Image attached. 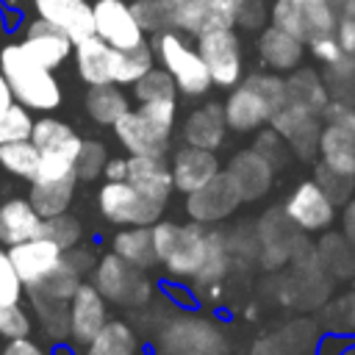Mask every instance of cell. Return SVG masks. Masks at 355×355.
<instances>
[{
	"label": "cell",
	"instance_id": "obj_49",
	"mask_svg": "<svg viewBox=\"0 0 355 355\" xmlns=\"http://www.w3.org/2000/svg\"><path fill=\"white\" fill-rule=\"evenodd\" d=\"M31 333H33V319L22 308V302H0V336L8 341Z\"/></svg>",
	"mask_w": 355,
	"mask_h": 355
},
{
	"label": "cell",
	"instance_id": "obj_9",
	"mask_svg": "<svg viewBox=\"0 0 355 355\" xmlns=\"http://www.w3.org/2000/svg\"><path fill=\"white\" fill-rule=\"evenodd\" d=\"M241 205V194L233 183V178L219 169L205 186L194 189L186 194V202H183V211L191 222H200V225H219L225 222L227 216H233V211Z\"/></svg>",
	"mask_w": 355,
	"mask_h": 355
},
{
	"label": "cell",
	"instance_id": "obj_39",
	"mask_svg": "<svg viewBox=\"0 0 355 355\" xmlns=\"http://www.w3.org/2000/svg\"><path fill=\"white\" fill-rule=\"evenodd\" d=\"M39 161H42V153L31 139L0 144V166L6 172H11L14 178H22L31 183L39 172Z\"/></svg>",
	"mask_w": 355,
	"mask_h": 355
},
{
	"label": "cell",
	"instance_id": "obj_15",
	"mask_svg": "<svg viewBox=\"0 0 355 355\" xmlns=\"http://www.w3.org/2000/svg\"><path fill=\"white\" fill-rule=\"evenodd\" d=\"M283 211L291 216V222L300 230L316 233V230H327L333 225L336 216V205L330 202V197L319 189L316 180H302L283 202Z\"/></svg>",
	"mask_w": 355,
	"mask_h": 355
},
{
	"label": "cell",
	"instance_id": "obj_51",
	"mask_svg": "<svg viewBox=\"0 0 355 355\" xmlns=\"http://www.w3.org/2000/svg\"><path fill=\"white\" fill-rule=\"evenodd\" d=\"M61 258L80 275V277H89L92 275V269H94V263H97V258H94V252L89 250V247H83V244H75V247H69V250H64L61 252Z\"/></svg>",
	"mask_w": 355,
	"mask_h": 355
},
{
	"label": "cell",
	"instance_id": "obj_48",
	"mask_svg": "<svg viewBox=\"0 0 355 355\" xmlns=\"http://www.w3.org/2000/svg\"><path fill=\"white\" fill-rule=\"evenodd\" d=\"M252 150H255L261 158H266V161L272 164V169H275V172H277V169H283V166L288 164V155H291V147L286 144V139H283L272 125L255 136Z\"/></svg>",
	"mask_w": 355,
	"mask_h": 355
},
{
	"label": "cell",
	"instance_id": "obj_16",
	"mask_svg": "<svg viewBox=\"0 0 355 355\" xmlns=\"http://www.w3.org/2000/svg\"><path fill=\"white\" fill-rule=\"evenodd\" d=\"M105 322H108V300L100 294L94 283L83 280L69 300V338L78 347H86Z\"/></svg>",
	"mask_w": 355,
	"mask_h": 355
},
{
	"label": "cell",
	"instance_id": "obj_33",
	"mask_svg": "<svg viewBox=\"0 0 355 355\" xmlns=\"http://www.w3.org/2000/svg\"><path fill=\"white\" fill-rule=\"evenodd\" d=\"M319 153H322V164H327L330 169L355 175V136L338 122H327L322 128Z\"/></svg>",
	"mask_w": 355,
	"mask_h": 355
},
{
	"label": "cell",
	"instance_id": "obj_38",
	"mask_svg": "<svg viewBox=\"0 0 355 355\" xmlns=\"http://www.w3.org/2000/svg\"><path fill=\"white\" fill-rule=\"evenodd\" d=\"M319 261L327 269L330 277H352L355 275V247L347 241V236L341 233H327L319 244H316Z\"/></svg>",
	"mask_w": 355,
	"mask_h": 355
},
{
	"label": "cell",
	"instance_id": "obj_53",
	"mask_svg": "<svg viewBox=\"0 0 355 355\" xmlns=\"http://www.w3.org/2000/svg\"><path fill=\"white\" fill-rule=\"evenodd\" d=\"M263 22H266V8H263V3H261V0H244L241 8H239L236 25H241V28H247V31H261Z\"/></svg>",
	"mask_w": 355,
	"mask_h": 355
},
{
	"label": "cell",
	"instance_id": "obj_12",
	"mask_svg": "<svg viewBox=\"0 0 355 355\" xmlns=\"http://www.w3.org/2000/svg\"><path fill=\"white\" fill-rule=\"evenodd\" d=\"M269 125L286 139L291 153L302 161H311L319 153V136H322V116L313 111H305L286 100L283 108H277L269 119Z\"/></svg>",
	"mask_w": 355,
	"mask_h": 355
},
{
	"label": "cell",
	"instance_id": "obj_41",
	"mask_svg": "<svg viewBox=\"0 0 355 355\" xmlns=\"http://www.w3.org/2000/svg\"><path fill=\"white\" fill-rule=\"evenodd\" d=\"M36 319L50 341H67L69 338V302H55V300H42L31 297Z\"/></svg>",
	"mask_w": 355,
	"mask_h": 355
},
{
	"label": "cell",
	"instance_id": "obj_35",
	"mask_svg": "<svg viewBox=\"0 0 355 355\" xmlns=\"http://www.w3.org/2000/svg\"><path fill=\"white\" fill-rule=\"evenodd\" d=\"M128 108L130 103L119 89V83H100V86H89L86 92V114L92 116V122L103 128H111Z\"/></svg>",
	"mask_w": 355,
	"mask_h": 355
},
{
	"label": "cell",
	"instance_id": "obj_40",
	"mask_svg": "<svg viewBox=\"0 0 355 355\" xmlns=\"http://www.w3.org/2000/svg\"><path fill=\"white\" fill-rule=\"evenodd\" d=\"M155 67V53L147 42L128 47V50H116L114 58V83L119 86H133L144 72H150Z\"/></svg>",
	"mask_w": 355,
	"mask_h": 355
},
{
	"label": "cell",
	"instance_id": "obj_36",
	"mask_svg": "<svg viewBox=\"0 0 355 355\" xmlns=\"http://www.w3.org/2000/svg\"><path fill=\"white\" fill-rule=\"evenodd\" d=\"M83 349V355H136L139 338L125 319H108Z\"/></svg>",
	"mask_w": 355,
	"mask_h": 355
},
{
	"label": "cell",
	"instance_id": "obj_2",
	"mask_svg": "<svg viewBox=\"0 0 355 355\" xmlns=\"http://www.w3.org/2000/svg\"><path fill=\"white\" fill-rule=\"evenodd\" d=\"M0 69L11 86L14 103L25 105L28 111H55L64 100L61 94V83L55 80L53 69L42 67L39 61H33L25 47L19 42L3 44L0 50Z\"/></svg>",
	"mask_w": 355,
	"mask_h": 355
},
{
	"label": "cell",
	"instance_id": "obj_14",
	"mask_svg": "<svg viewBox=\"0 0 355 355\" xmlns=\"http://www.w3.org/2000/svg\"><path fill=\"white\" fill-rule=\"evenodd\" d=\"M111 128L128 155H166L169 153L172 133L158 128L139 108H128Z\"/></svg>",
	"mask_w": 355,
	"mask_h": 355
},
{
	"label": "cell",
	"instance_id": "obj_10",
	"mask_svg": "<svg viewBox=\"0 0 355 355\" xmlns=\"http://www.w3.org/2000/svg\"><path fill=\"white\" fill-rule=\"evenodd\" d=\"M161 355H227L222 330L205 319H175L158 338Z\"/></svg>",
	"mask_w": 355,
	"mask_h": 355
},
{
	"label": "cell",
	"instance_id": "obj_57",
	"mask_svg": "<svg viewBox=\"0 0 355 355\" xmlns=\"http://www.w3.org/2000/svg\"><path fill=\"white\" fill-rule=\"evenodd\" d=\"M103 178L105 180H125L128 178V158L122 155H108L105 166H103Z\"/></svg>",
	"mask_w": 355,
	"mask_h": 355
},
{
	"label": "cell",
	"instance_id": "obj_18",
	"mask_svg": "<svg viewBox=\"0 0 355 355\" xmlns=\"http://www.w3.org/2000/svg\"><path fill=\"white\" fill-rule=\"evenodd\" d=\"M169 169H172V186L180 194H189L200 186H205L222 166L214 150H202V147H191L183 144L169 155Z\"/></svg>",
	"mask_w": 355,
	"mask_h": 355
},
{
	"label": "cell",
	"instance_id": "obj_19",
	"mask_svg": "<svg viewBox=\"0 0 355 355\" xmlns=\"http://www.w3.org/2000/svg\"><path fill=\"white\" fill-rule=\"evenodd\" d=\"M225 172L233 178V183H236V189H239V194H241V202H255V200H261V197L272 189V180H275L272 164H269L266 158H261L252 147H250V150H239V153L227 161Z\"/></svg>",
	"mask_w": 355,
	"mask_h": 355
},
{
	"label": "cell",
	"instance_id": "obj_22",
	"mask_svg": "<svg viewBox=\"0 0 355 355\" xmlns=\"http://www.w3.org/2000/svg\"><path fill=\"white\" fill-rule=\"evenodd\" d=\"M72 55H75L78 78H80L86 86L114 83V58H116V47H111L108 42H103L97 33H94V36H86V39H80V42H75Z\"/></svg>",
	"mask_w": 355,
	"mask_h": 355
},
{
	"label": "cell",
	"instance_id": "obj_45",
	"mask_svg": "<svg viewBox=\"0 0 355 355\" xmlns=\"http://www.w3.org/2000/svg\"><path fill=\"white\" fill-rule=\"evenodd\" d=\"M108 161V150L100 139H83L80 150L75 155V175L83 183H92L97 178H103V166Z\"/></svg>",
	"mask_w": 355,
	"mask_h": 355
},
{
	"label": "cell",
	"instance_id": "obj_52",
	"mask_svg": "<svg viewBox=\"0 0 355 355\" xmlns=\"http://www.w3.org/2000/svg\"><path fill=\"white\" fill-rule=\"evenodd\" d=\"M308 44H311L313 58H316V61H322L324 67H327V64H333V61H338L341 55H347V53L341 50V44H338L336 33H333V36H319V39H311Z\"/></svg>",
	"mask_w": 355,
	"mask_h": 355
},
{
	"label": "cell",
	"instance_id": "obj_13",
	"mask_svg": "<svg viewBox=\"0 0 355 355\" xmlns=\"http://www.w3.org/2000/svg\"><path fill=\"white\" fill-rule=\"evenodd\" d=\"M92 14H94V33L108 42L116 50H128L136 47L141 42H147L139 19L133 17V8L125 0H97L92 3Z\"/></svg>",
	"mask_w": 355,
	"mask_h": 355
},
{
	"label": "cell",
	"instance_id": "obj_5",
	"mask_svg": "<svg viewBox=\"0 0 355 355\" xmlns=\"http://www.w3.org/2000/svg\"><path fill=\"white\" fill-rule=\"evenodd\" d=\"M344 11L347 0H275L269 17L272 25L308 44L311 39L333 36Z\"/></svg>",
	"mask_w": 355,
	"mask_h": 355
},
{
	"label": "cell",
	"instance_id": "obj_6",
	"mask_svg": "<svg viewBox=\"0 0 355 355\" xmlns=\"http://www.w3.org/2000/svg\"><path fill=\"white\" fill-rule=\"evenodd\" d=\"M92 283L100 288V294L122 308H144L153 300V280L147 269L128 263L116 252H105L97 258L92 269Z\"/></svg>",
	"mask_w": 355,
	"mask_h": 355
},
{
	"label": "cell",
	"instance_id": "obj_3",
	"mask_svg": "<svg viewBox=\"0 0 355 355\" xmlns=\"http://www.w3.org/2000/svg\"><path fill=\"white\" fill-rule=\"evenodd\" d=\"M153 230V244L158 255V266L169 277L178 280H194V275L202 266L205 258V244H208V225L200 222H172V219H158L150 225Z\"/></svg>",
	"mask_w": 355,
	"mask_h": 355
},
{
	"label": "cell",
	"instance_id": "obj_1",
	"mask_svg": "<svg viewBox=\"0 0 355 355\" xmlns=\"http://www.w3.org/2000/svg\"><path fill=\"white\" fill-rule=\"evenodd\" d=\"M286 78L275 72H252L233 86L225 100V122L236 133L261 130L277 108L286 105Z\"/></svg>",
	"mask_w": 355,
	"mask_h": 355
},
{
	"label": "cell",
	"instance_id": "obj_23",
	"mask_svg": "<svg viewBox=\"0 0 355 355\" xmlns=\"http://www.w3.org/2000/svg\"><path fill=\"white\" fill-rule=\"evenodd\" d=\"M225 133H227V122H225L222 103H202V105H197L194 111H189V116L183 119V128H180L183 144L202 147V150L222 147Z\"/></svg>",
	"mask_w": 355,
	"mask_h": 355
},
{
	"label": "cell",
	"instance_id": "obj_32",
	"mask_svg": "<svg viewBox=\"0 0 355 355\" xmlns=\"http://www.w3.org/2000/svg\"><path fill=\"white\" fill-rule=\"evenodd\" d=\"M286 97H288V103H294L305 111H313L319 116H322L324 105L330 103L324 78L316 69H308V67L291 69V75L286 78Z\"/></svg>",
	"mask_w": 355,
	"mask_h": 355
},
{
	"label": "cell",
	"instance_id": "obj_44",
	"mask_svg": "<svg viewBox=\"0 0 355 355\" xmlns=\"http://www.w3.org/2000/svg\"><path fill=\"white\" fill-rule=\"evenodd\" d=\"M42 236L50 239L53 244H58L61 250H69V247L80 244V239H83V225H80V219H78L75 214L64 211V214H58V216L42 219Z\"/></svg>",
	"mask_w": 355,
	"mask_h": 355
},
{
	"label": "cell",
	"instance_id": "obj_7",
	"mask_svg": "<svg viewBox=\"0 0 355 355\" xmlns=\"http://www.w3.org/2000/svg\"><path fill=\"white\" fill-rule=\"evenodd\" d=\"M97 208L105 222H111L116 227H128V225L158 222L164 216L166 202L141 194L128 180H103V186L97 191Z\"/></svg>",
	"mask_w": 355,
	"mask_h": 355
},
{
	"label": "cell",
	"instance_id": "obj_47",
	"mask_svg": "<svg viewBox=\"0 0 355 355\" xmlns=\"http://www.w3.org/2000/svg\"><path fill=\"white\" fill-rule=\"evenodd\" d=\"M31 128H33V116L25 105L11 103L8 108H0V144L31 139Z\"/></svg>",
	"mask_w": 355,
	"mask_h": 355
},
{
	"label": "cell",
	"instance_id": "obj_58",
	"mask_svg": "<svg viewBox=\"0 0 355 355\" xmlns=\"http://www.w3.org/2000/svg\"><path fill=\"white\" fill-rule=\"evenodd\" d=\"M344 236L347 241L355 247V200H349L344 205Z\"/></svg>",
	"mask_w": 355,
	"mask_h": 355
},
{
	"label": "cell",
	"instance_id": "obj_29",
	"mask_svg": "<svg viewBox=\"0 0 355 355\" xmlns=\"http://www.w3.org/2000/svg\"><path fill=\"white\" fill-rule=\"evenodd\" d=\"M78 183H80V180H78L75 172H69V175H64V178H55V180H31L28 200H31V205L36 208V214H39L42 219L58 216V214L69 211Z\"/></svg>",
	"mask_w": 355,
	"mask_h": 355
},
{
	"label": "cell",
	"instance_id": "obj_28",
	"mask_svg": "<svg viewBox=\"0 0 355 355\" xmlns=\"http://www.w3.org/2000/svg\"><path fill=\"white\" fill-rule=\"evenodd\" d=\"M31 141L39 147L42 155H64V158L75 161L83 139L75 133L72 125H67L55 116H42V119H33Z\"/></svg>",
	"mask_w": 355,
	"mask_h": 355
},
{
	"label": "cell",
	"instance_id": "obj_25",
	"mask_svg": "<svg viewBox=\"0 0 355 355\" xmlns=\"http://www.w3.org/2000/svg\"><path fill=\"white\" fill-rule=\"evenodd\" d=\"M36 17L64 28L72 42L94 36V14L89 0H33Z\"/></svg>",
	"mask_w": 355,
	"mask_h": 355
},
{
	"label": "cell",
	"instance_id": "obj_43",
	"mask_svg": "<svg viewBox=\"0 0 355 355\" xmlns=\"http://www.w3.org/2000/svg\"><path fill=\"white\" fill-rule=\"evenodd\" d=\"M133 97L136 103H150V100H172L178 97V86L172 75L164 67H153L133 83Z\"/></svg>",
	"mask_w": 355,
	"mask_h": 355
},
{
	"label": "cell",
	"instance_id": "obj_4",
	"mask_svg": "<svg viewBox=\"0 0 355 355\" xmlns=\"http://www.w3.org/2000/svg\"><path fill=\"white\" fill-rule=\"evenodd\" d=\"M153 53L161 61V67L172 75L175 86L186 97H202L214 83L208 75V67L197 47L189 44V39L180 31H164L153 36Z\"/></svg>",
	"mask_w": 355,
	"mask_h": 355
},
{
	"label": "cell",
	"instance_id": "obj_31",
	"mask_svg": "<svg viewBox=\"0 0 355 355\" xmlns=\"http://www.w3.org/2000/svg\"><path fill=\"white\" fill-rule=\"evenodd\" d=\"M233 266V252H230V241L227 233L219 230L216 225H208V244H205V258L200 272L194 275V286L200 288H214L216 283H222L227 277Z\"/></svg>",
	"mask_w": 355,
	"mask_h": 355
},
{
	"label": "cell",
	"instance_id": "obj_50",
	"mask_svg": "<svg viewBox=\"0 0 355 355\" xmlns=\"http://www.w3.org/2000/svg\"><path fill=\"white\" fill-rule=\"evenodd\" d=\"M22 294H25V286L17 275L8 247L0 244V302H22Z\"/></svg>",
	"mask_w": 355,
	"mask_h": 355
},
{
	"label": "cell",
	"instance_id": "obj_20",
	"mask_svg": "<svg viewBox=\"0 0 355 355\" xmlns=\"http://www.w3.org/2000/svg\"><path fill=\"white\" fill-rule=\"evenodd\" d=\"M61 252L64 250L58 244H53L50 239H44V236H36V239H28V241H19V244L8 247V255L17 266V275H19L25 288L39 283L61 261Z\"/></svg>",
	"mask_w": 355,
	"mask_h": 355
},
{
	"label": "cell",
	"instance_id": "obj_59",
	"mask_svg": "<svg viewBox=\"0 0 355 355\" xmlns=\"http://www.w3.org/2000/svg\"><path fill=\"white\" fill-rule=\"evenodd\" d=\"M11 103H14V94H11V86H8V80L0 69V108H8Z\"/></svg>",
	"mask_w": 355,
	"mask_h": 355
},
{
	"label": "cell",
	"instance_id": "obj_60",
	"mask_svg": "<svg viewBox=\"0 0 355 355\" xmlns=\"http://www.w3.org/2000/svg\"><path fill=\"white\" fill-rule=\"evenodd\" d=\"M344 14H349V17H355V0H347V11Z\"/></svg>",
	"mask_w": 355,
	"mask_h": 355
},
{
	"label": "cell",
	"instance_id": "obj_42",
	"mask_svg": "<svg viewBox=\"0 0 355 355\" xmlns=\"http://www.w3.org/2000/svg\"><path fill=\"white\" fill-rule=\"evenodd\" d=\"M330 100L338 103H355V55H341L338 61L327 64V72L322 75Z\"/></svg>",
	"mask_w": 355,
	"mask_h": 355
},
{
	"label": "cell",
	"instance_id": "obj_61",
	"mask_svg": "<svg viewBox=\"0 0 355 355\" xmlns=\"http://www.w3.org/2000/svg\"><path fill=\"white\" fill-rule=\"evenodd\" d=\"M133 3H141V0H133Z\"/></svg>",
	"mask_w": 355,
	"mask_h": 355
},
{
	"label": "cell",
	"instance_id": "obj_21",
	"mask_svg": "<svg viewBox=\"0 0 355 355\" xmlns=\"http://www.w3.org/2000/svg\"><path fill=\"white\" fill-rule=\"evenodd\" d=\"M133 189L141 194L169 202L175 186H172V169L166 155H128V178Z\"/></svg>",
	"mask_w": 355,
	"mask_h": 355
},
{
	"label": "cell",
	"instance_id": "obj_27",
	"mask_svg": "<svg viewBox=\"0 0 355 355\" xmlns=\"http://www.w3.org/2000/svg\"><path fill=\"white\" fill-rule=\"evenodd\" d=\"M42 236V216L28 197H11L0 205V244L11 247Z\"/></svg>",
	"mask_w": 355,
	"mask_h": 355
},
{
	"label": "cell",
	"instance_id": "obj_11",
	"mask_svg": "<svg viewBox=\"0 0 355 355\" xmlns=\"http://www.w3.org/2000/svg\"><path fill=\"white\" fill-rule=\"evenodd\" d=\"M255 227L261 244L258 261L263 263V269H280L283 263H288L302 239V230L291 222V216L283 208H269Z\"/></svg>",
	"mask_w": 355,
	"mask_h": 355
},
{
	"label": "cell",
	"instance_id": "obj_55",
	"mask_svg": "<svg viewBox=\"0 0 355 355\" xmlns=\"http://www.w3.org/2000/svg\"><path fill=\"white\" fill-rule=\"evenodd\" d=\"M336 39H338V44H341V50H344L347 55H355V17L344 14V17L338 19V25H336Z\"/></svg>",
	"mask_w": 355,
	"mask_h": 355
},
{
	"label": "cell",
	"instance_id": "obj_30",
	"mask_svg": "<svg viewBox=\"0 0 355 355\" xmlns=\"http://www.w3.org/2000/svg\"><path fill=\"white\" fill-rule=\"evenodd\" d=\"M111 252H116L128 263L141 266L147 272L158 266V255H155L150 225H128V227H119L111 236Z\"/></svg>",
	"mask_w": 355,
	"mask_h": 355
},
{
	"label": "cell",
	"instance_id": "obj_46",
	"mask_svg": "<svg viewBox=\"0 0 355 355\" xmlns=\"http://www.w3.org/2000/svg\"><path fill=\"white\" fill-rule=\"evenodd\" d=\"M316 183H319V189L330 197V202L333 205H347L349 202V197H352V189H355V175H344V172H336V169H330L327 164H316V178H313Z\"/></svg>",
	"mask_w": 355,
	"mask_h": 355
},
{
	"label": "cell",
	"instance_id": "obj_17",
	"mask_svg": "<svg viewBox=\"0 0 355 355\" xmlns=\"http://www.w3.org/2000/svg\"><path fill=\"white\" fill-rule=\"evenodd\" d=\"M19 44L25 47V53L33 61H39L47 69L61 67L72 55V47H75V42L69 39V33L64 28H58V25L42 19V17H36L33 22L25 25V33H22Z\"/></svg>",
	"mask_w": 355,
	"mask_h": 355
},
{
	"label": "cell",
	"instance_id": "obj_56",
	"mask_svg": "<svg viewBox=\"0 0 355 355\" xmlns=\"http://www.w3.org/2000/svg\"><path fill=\"white\" fill-rule=\"evenodd\" d=\"M0 355H47V352L31 336H22V338H8V344L0 349Z\"/></svg>",
	"mask_w": 355,
	"mask_h": 355
},
{
	"label": "cell",
	"instance_id": "obj_54",
	"mask_svg": "<svg viewBox=\"0 0 355 355\" xmlns=\"http://www.w3.org/2000/svg\"><path fill=\"white\" fill-rule=\"evenodd\" d=\"M322 116H324L327 122H338L341 128H347V130L355 136V105H349V103H338V100H330V103L324 105Z\"/></svg>",
	"mask_w": 355,
	"mask_h": 355
},
{
	"label": "cell",
	"instance_id": "obj_34",
	"mask_svg": "<svg viewBox=\"0 0 355 355\" xmlns=\"http://www.w3.org/2000/svg\"><path fill=\"white\" fill-rule=\"evenodd\" d=\"M130 8L141 31L155 36L164 31H180L186 0H141V3H133Z\"/></svg>",
	"mask_w": 355,
	"mask_h": 355
},
{
	"label": "cell",
	"instance_id": "obj_26",
	"mask_svg": "<svg viewBox=\"0 0 355 355\" xmlns=\"http://www.w3.org/2000/svg\"><path fill=\"white\" fill-rule=\"evenodd\" d=\"M305 53V42H300L297 36L286 33L277 25H266L258 33V55L261 61L275 69V72H291L300 67Z\"/></svg>",
	"mask_w": 355,
	"mask_h": 355
},
{
	"label": "cell",
	"instance_id": "obj_37",
	"mask_svg": "<svg viewBox=\"0 0 355 355\" xmlns=\"http://www.w3.org/2000/svg\"><path fill=\"white\" fill-rule=\"evenodd\" d=\"M80 283H83V277L61 258L39 283L25 288V294L28 297H42V300H55V302H69Z\"/></svg>",
	"mask_w": 355,
	"mask_h": 355
},
{
	"label": "cell",
	"instance_id": "obj_24",
	"mask_svg": "<svg viewBox=\"0 0 355 355\" xmlns=\"http://www.w3.org/2000/svg\"><path fill=\"white\" fill-rule=\"evenodd\" d=\"M244 0H186L180 33H208L219 28H233Z\"/></svg>",
	"mask_w": 355,
	"mask_h": 355
},
{
	"label": "cell",
	"instance_id": "obj_8",
	"mask_svg": "<svg viewBox=\"0 0 355 355\" xmlns=\"http://www.w3.org/2000/svg\"><path fill=\"white\" fill-rule=\"evenodd\" d=\"M197 50L208 67L211 83L222 89H233L241 80L244 72V55H241V42L233 33V28H219L197 36Z\"/></svg>",
	"mask_w": 355,
	"mask_h": 355
}]
</instances>
